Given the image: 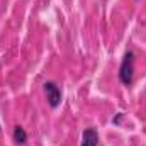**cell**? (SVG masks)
I'll list each match as a JSON object with an SVG mask.
<instances>
[{
	"label": "cell",
	"mask_w": 146,
	"mask_h": 146,
	"mask_svg": "<svg viewBox=\"0 0 146 146\" xmlns=\"http://www.w3.org/2000/svg\"><path fill=\"white\" fill-rule=\"evenodd\" d=\"M12 138H14V143L17 146H22L27 143V133L22 126H15L14 127V133H12Z\"/></svg>",
	"instance_id": "277c9868"
},
{
	"label": "cell",
	"mask_w": 146,
	"mask_h": 146,
	"mask_svg": "<svg viewBox=\"0 0 146 146\" xmlns=\"http://www.w3.org/2000/svg\"><path fill=\"white\" fill-rule=\"evenodd\" d=\"M119 80L126 87H131L133 82H134V53L131 49L126 51V54H124V58L121 61V66H119Z\"/></svg>",
	"instance_id": "6da1fadb"
},
{
	"label": "cell",
	"mask_w": 146,
	"mask_h": 146,
	"mask_svg": "<svg viewBox=\"0 0 146 146\" xmlns=\"http://www.w3.org/2000/svg\"><path fill=\"white\" fill-rule=\"evenodd\" d=\"M42 88H44V94H46V100H48L49 107H51V109H56V107L61 104V99H63L60 87H58L54 82H44Z\"/></svg>",
	"instance_id": "7a4b0ae2"
},
{
	"label": "cell",
	"mask_w": 146,
	"mask_h": 146,
	"mask_svg": "<svg viewBox=\"0 0 146 146\" xmlns=\"http://www.w3.org/2000/svg\"><path fill=\"white\" fill-rule=\"evenodd\" d=\"M121 117H122V114H117V117H115V119H114L112 122H114V124H119V121H121Z\"/></svg>",
	"instance_id": "5b68a950"
},
{
	"label": "cell",
	"mask_w": 146,
	"mask_h": 146,
	"mask_svg": "<svg viewBox=\"0 0 146 146\" xmlns=\"http://www.w3.org/2000/svg\"><path fill=\"white\" fill-rule=\"evenodd\" d=\"M82 146H99V133L95 127H87L83 131Z\"/></svg>",
	"instance_id": "3957f363"
}]
</instances>
